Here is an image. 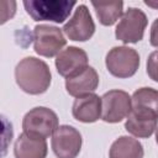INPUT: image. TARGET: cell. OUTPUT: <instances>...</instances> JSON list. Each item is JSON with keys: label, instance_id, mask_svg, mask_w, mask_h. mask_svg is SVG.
Returning <instances> with one entry per match:
<instances>
[{"label": "cell", "instance_id": "6da1fadb", "mask_svg": "<svg viewBox=\"0 0 158 158\" xmlns=\"http://www.w3.org/2000/svg\"><path fill=\"white\" fill-rule=\"evenodd\" d=\"M15 80L22 91L30 95H40L48 90L52 74L46 62L36 57H26L15 68Z\"/></svg>", "mask_w": 158, "mask_h": 158}, {"label": "cell", "instance_id": "7a4b0ae2", "mask_svg": "<svg viewBox=\"0 0 158 158\" xmlns=\"http://www.w3.org/2000/svg\"><path fill=\"white\" fill-rule=\"evenodd\" d=\"M77 1L69 0H25L26 12L33 21H52L63 23L70 15Z\"/></svg>", "mask_w": 158, "mask_h": 158}, {"label": "cell", "instance_id": "3957f363", "mask_svg": "<svg viewBox=\"0 0 158 158\" xmlns=\"http://www.w3.org/2000/svg\"><path fill=\"white\" fill-rule=\"evenodd\" d=\"M105 65L114 77L130 78L136 74L139 67V54L131 47L117 46L107 52Z\"/></svg>", "mask_w": 158, "mask_h": 158}, {"label": "cell", "instance_id": "277c9868", "mask_svg": "<svg viewBox=\"0 0 158 158\" xmlns=\"http://www.w3.org/2000/svg\"><path fill=\"white\" fill-rule=\"evenodd\" d=\"M58 128L57 114L44 106H37L31 109L22 120V130L25 133L47 138Z\"/></svg>", "mask_w": 158, "mask_h": 158}, {"label": "cell", "instance_id": "5b68a950", "mask_svg": "<svg viewBox=\"0 0 158 158\" xmlns=\"http://www.w3.org/2000/svg\"><path fill=\"white\" fill-rule=\"evenodd\" d=\"M67 40L62 30L51 25H37L33 30V49L38 56L54 57L58 56L65 46Z\"/></svg>", "mask_w": 158, "mask_h": 158}, {"label": "cell", "instance_id": "8992f818", "mask_svg": "<svg viewBox=\"0 0 158 158\" xmlns=\"http://www.w3.org/2000/svg\"><path fill=\"white\" fill-rule=\"evenodd\" d=\"M147 22V16L141 9L130 7L118 21L115 36L123 43H137L143 38Z\"/></svg>", "mask_w": 158, "mask_h": 158}, {"label": "cell", "instance_id": "52a82bcc", "mask_svg": "<svg viewBox=\"0 0 158 158\" xmlns=\"http://www.w3.org/2000/svg\"><path fill=\"white\" fill-rule=\"evenodd\" d=\"M131 109L132 99L123 90L114 89L101 96V118L105 122L116 123L127 118Z\"/></svg>", "mask_w": 158, "mask_h": 158}, {"label": "cell", "instance_id": "ba28073f", "mask_svg": "<svg viewBox=\"0 0 158 158\" xmlns=\"http://www.w3.org/2000/svg\"><path fill=\"white\" fill-rule=\"evenodd\" d=\"M83 138L80 132L69 125L58 126L52 135V149L58 158H77L81 149Z\"/></svg>", "mask_w": 158, "mask_h": 158}, {"label": "cell", "instance_id": "9c48e42d", "mask_svg": "<svg viewBox=\"0 0 158 158\" xmlns=\"http://www.w3.org/2000/svg\"><path fill=\"white\" fill-rule=\"evenodd\" d=\"M62 30L72 41L85 42L90 40L95 32V23L88 7L84 4L79 5L75 9L72 19L64 23Z\"/></svg>", "mask_w": 158, "mask_h": 158}, {"label": "cell", "instance_id": "30bf717a", "mask_svg": "<svg viewBox=\"0 0 158 158\" xmlns=\"http://www.w3.org/2000/svg\"><path fill=\"white\" fill-rule=\"evenodd\" d=\"M54 64L59 75L68 78L88 67V54L79 47L69 46L58 53Z\"/></svg>", "mask_w": 158, "mask_h": 158}, {"label": "cell", "instance_id": "8fae6325", "mask_svg": "<svg viewBox=\"0 0 158 158\" xmlns=\"http://www.w3.org/2000/svg\"><path fill=\"white\" fill-rule=\"evenodd\" d=\"M98 86H99V74L90 65L65 78L67 93L74 98L91 94L96 90Z\"/></svg>", "mask_w": 158, "mask_h": 158}, {"label": "cell", "instance_id": "7c38bea8", "mask_svg": "<svg viewBox=\"0 0 158 158\" xmlns=\"http://www.w3.org/2000/svg\"><path fill=\"white\" fill-rule=\"evenodd\" d=\"M73 117L84 123H91L101 118V98L96 94H86L74 100L72 106Z\"/></svg>", "mask_w": 158, "mask_h": 158}, {"label": "cell", "instance_id": "4fadbf2b", "mask_svg": "<svg viewBox=\"0 0 158 158\" xmlns=\"http://www.w3.org/2000/svg\"><path fill=\"white\" fill-rule=\"evenodd\" d=\"M48 152L46 138L22 132L14 146L15 158H46Z\"/></svg>", "mask_w": 158, "mask_h": 158}, {"label": "cell", "instance_id": "5bb4252c", "mask_svg": "<svg viewBox=\"0 0 158 158\" xmlns=\"http://www.w3.org/2000/svg\"><path fill=\"white\" fill-rule=\"evenodd\" d=\"M144 151L141 142L130 136L115 139L109 151V158H143Z\"/></svg>", "mask_w": 158, "mask_h": 158}, {"label": "cell", "instance_id": "9a60e30c", "mask_svg": "<svg viewBox=\"0 0 158 158\" xmlns=\"http://www.w3.org/2000/svg\"><path fill=\"white\" fill-rule=\"evenodd\" d=\"M99 22L104 26H112L120 17H122V9L123 2H111V4H98L95 1L91 2Z\"/></svg>", "mask_w": 158, "mask_h": 158}, {"label": "cell", "instance_id": "2e32d148", "mask_svg": "<svg viewBox=\"0 0 158 158\" xmlns=\"http://www.w3.org/2000/svg\"><path fill=\"white\" fill-rule=\"evenodd\" d=\"M147 74L148 77L158 83V49L152 52L147 59Z\"/></svg>", "mask_w": 158, "mask_h": 158}, {"label": "cell", "instance_id": "e0dca14e", "mask_svg": "<svg viewBox=\"0 0 158 158\" xmlns=\"http://www.w3.org/2000/svg\"><path fill=\"white\" fill-rule=\"evenodd\" d=\"M149 42L153 47H158V19H156L151 26V36Z\"/></svg>", "mask_w": 158, "mask_h": 158}, {"label": "cell", "instance_id": "ac0fdd59", "mask_svg": "<svg viewBox=\"0 0 158 158\" xmlns=\"http://www.w3.org/2000/svg\"><path fill=\"white\" fill-rule=\"evenodd\" d=\"M144 4L149 7H153V9H158V1H153V0H144Z\"/></svg>", "mask_w": 158, "mask_h": 158}, {"label": "cell", "instance_id": "d6986e66", "mask_svg": "<svg viewBox=\"0 0 158 158\" xmlns=\"http://www.w3.org/2000/svg\"><path fill=\"white\" fill-rule=\"evenodd\" d=\"M156 142H157V144H158V128L156 130Z\"/></svg>", "mask_w": 158, "mask_h": 158}]
</instances>
